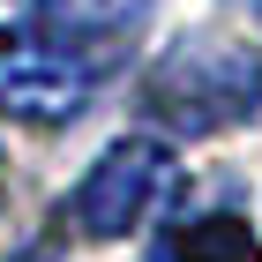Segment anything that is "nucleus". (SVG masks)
<instances>
[{"label": "nucleus", "mask_w": 262, "mask_h": 262, "mask_svg": "<svg viewBox=\"0 0 262 262\" xmlns=\"http://www.w3.org/2000/svg\"><path fill=\"white\" fill-rule=\"evenodd\" d=\"M142 15V0H45V30H53V38H98V30H113V38H120L127 23Z\"/></svg>", "instance_id": "nucleus-5"}, {"label": "nucleus", "mask_w": 262, "mask_h": 262, "mask_svg": "<svg viewBox=\"0 0 262 262\" xmlns=\"http://www.w3.org/2000/svg\"><path fill=\"white\" fill-rule=\"evenodd\" d=\"M158 262H262V240H255V225H247V217L210 210V217L165 232V240H158Z\"/></svg>", "instance_id": "nucleus-4"}, {"label": "nucleus", "mask_w": 262, "mask_h": 262, "mask_svg": "<svg viewBox=\"0 0 262 262\" xmlns=\"http://www.w3.org/2000/svg\"><path fill=\"white\" fill-rule=\"evenodd\" d=\"M165 187H172V142L127 135V142H113V150L82 172V187L68 195V217H75L90 240H127V232L165 202Z\"/></svg>", "instance_id": "nucleus-3"}, {"label": "nucleus", "mask_w": 262, "mask_h": 262, "mask_svg": "<svg viewBox=\"0 0 262 262\" xmlns=\"http://www.w3.org/2000/svg\"><path fill=\"white\" fill-rule=\"evenodd\" d=\"M98 53L53 38L45 23H0V113L30 127H60L90 105Z\"/></svg>", "instance_id": "nucleus-2"}, {"label": "nucleus", "mask_w": 262, "mask_h": 262, "mask_svg": "<svg viewBox=\"0 0 262 262\" xmlns=\"http://www.w3.org/2000/svg\"><path fill=\"white\" fill-rule=\"evenodd\" d=\"M255 105H262V53H247L225 30L172 38L142 82V113L165 135H217V127H240Z\"/></svg>", "instance_id": "nucleus-1"}]
</instances>
